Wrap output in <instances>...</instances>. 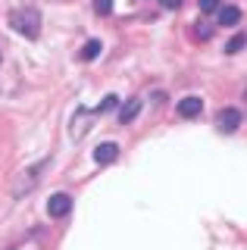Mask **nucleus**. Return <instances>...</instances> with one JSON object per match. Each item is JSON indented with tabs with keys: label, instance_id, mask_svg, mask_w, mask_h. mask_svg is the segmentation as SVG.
Listing matches in <instances>:
<instances>
[{
	"label": "nucleus",
	"instance_id": "2",
	"mask_svg": "<svg viewBox=\"0 0 247 250\" xmlns=\"http://www.w3.org/2000/svg\"><path fill=\"white\" fill-rule=\"evenodd\" d=\"M241 122H244V116H241L238 106H226V109H219V116H216V128L226 131V135H235V131L241 128Z\"/></svg>",
	"mask_w": 247,
	"mask_h": 250
},
{
	"label": "nucleus",
	"instance_id": "4",
	"mask_svg": "<svg viewBox=\"0 0 247 250\" xmlns=\"http://www.w3.org/2000/svg\"><path fill=\"white\" fill-rule=\"evenodd\" d=\"M47 213L53 216V219H63V216H69L72 213V197H69V194H53V197L47 200Z\"/></svg>",
	"mask_w": 247,
	"mask_h": 250
},
{
	"label": "nucleus",
	"instance_id": "11",
	"mask_svg": "<svg viewBox=\"0 0 247 250\" xmlns=\"http://www.w3.org/2000/svg\"><path fill=\"white\" fill-rule=\"evenodd\" d=\"M116 104H119V97H116V94H106V97H103V104H100V109H97V113H106V109H113Z\"/></svg>",
	"mask_w": 247,
	"mask_h": 250
},
{
	"label": "nucleus",
	"instance_id": "10",
	"mask_svg": "<svg viewBox=\"0 0 247 250\" xmlns=\"http://www.w3.org/2000/svg\"><path fill=\"white\" fill-rule=\"evenodd\" d=\"M200 10H204V13H219L222 0H200Z\"/></svg>",
	"mask_w": 247,
	"mask_h": 250
},
{
	"label": "nucleus",
	"instance_id": "1",
	"mask_svg": "<svg viewBox=\"0 0 247 250\" xmlns=\"http://www.w3.org/2000/svg\"><path fill=\"white\" fill-rule=\"evenodd\" d=\"M10 22H13V28H16L19 35H25V38L41 35V13H38L35 6H22V10H16L10 16Z\"/></svg>",
	"mask_w": 247,
	"mask_h": 250
},
{
	"label": "nucleus",
	"instance_id": "9",
	"mask_svg": "<svg viewBox=\"0 0 247 250\" xmlns=\"http://www.w3.org/2000/svg\"><path fill=\"white\" fill-rule=\"evenodd\" d=\"M241 47H247V35H235V38L226 44V53H238Z\"/></svg>",
	"mask_w": 247,
	"mask_h": 250
},
{
	"label": "nucleus",
	"instance_id": "12",
	"mask_svg": "<svg viewBox=\"0 0 247 250\" xmlns=\"http://www.w3.org/2000/svg\"><path fill=\"white\" fill-rule=\"evenodd\" d=\"M94 10H97L100 16H106V13L113 10V0H94Z\"/></svg>",
	"mask_w": 247,
	"mask_h": 250
},
{
	"label": "nucleus",
	"instance_id": "7",
	"mask_svg": "<svg viewBox=\"0 0 247 250\" xmlns=\"http://www.w3.org/2000/svg\"><path fill=\"white\" fill-rule=\"evenodd\" d=\"M138 113H141V100H138V97L125 100V106L119 109V122H122V125H128V122H132V119H135Z\"/></svg>",
	"mask_w": 247,
	"mask_h": 250
},
{
	"label": "nucleus",
	"instance_id": "8",
	"mask_svg": "<svg viewBox=\"0 0 247 250\" xmlns=\"http://www.w3.org/2000/svg\"><path fill=\"white\" fill-rule=\"evenodd\" d=\"M100 50H103V47H100V41H88V44L82 47V60H84V62L97 60V57H100Z\"/></svg>",
	"mask_w": 247,
	"mask_h": 250
},
{
	"label": "nucleus",
	"instance_id": "5",
	"mask_svg": "<svg viewBox=\"0 0 247 250\" xmlns=\"http://www.w3.org/2000/svg\"><path fill=\"white\" fill-rule=\"evenodd\" d=\"M116 156H119V144H116V141H103V144H97V150H94V163L97 166H110Z\"/></svg>",
	"mask_w": 247,
	"mask_h": 250
},
{
	"label": "nucleus",
	"instance_id": "3",
	"mask_svg": "<svg viewBox=\"0 0 247 250\" xmlns=\"http://www.w3.org/2000/svg\"><path fill=\"white\" fill-rule=\"evenodd\" d=\"M175 113H179L182 119H197V116L204 113V100H200V97H194V94H188V97H182V100H179Z\"/></svg>",
	"mask_w": 247,
	"mask_h": 250
},
{
	"label": "nucleus",
	"instance_id": "14",
	"mask_svg": "<svg viewBox=\"0 0 247 250\" xmlns=\"http://www.w3.org/2000/svg\"><path fill=\"white\" fill-rule=\"evenodd\" d=\"M244 100H247V91H244Z\"/></svg>",
	"mask_w": 247,
	"mask_h": 250
},
{
	"label": "nucleus",
	"instance_id": "6",
	"mask_svg": "<svg viewBox=\"0 0 247 250\" xmlns=\"http://www.w3.org/2000/svg\"><path fill=\"white\" fill-rule=\"evenodd\" d=\"M241 22V10L238 6H222L219 10V25L222 28H231V25H238Z\"/></svg>",
	"mask_w": 247,
	"mask_h": 250
},
{
	"label": "nucleus",
	"instance_id": "13",
	"mask_svg": "<svg viewBox=\"0 0 247 250\" xmlns=\"http://www.w3.org/2000/svg\"><path fill=\"white\" fill-rule=\"evenodd\" d=\"M160 3H163V10H179L182 0H160Z\"/></svg>",
	"mask_w": 247,
	"mask_h": 250
}]
</instances>
